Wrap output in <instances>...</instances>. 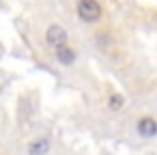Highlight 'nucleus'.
<instances>
[{
	"label": "nucleus",
	"instance_id": "obj_6",
	"mask_svg": "<svg viewBox=\"0 0 157 155\" xmlns=\"http://www.w3.org/2000/svg\"><path fill=\"white\" fill-rule=\"evenodd\" d=\"M123 106H125V97H123L121 93H112V95L108 97V108H110L112 112L123 110Z\"/></svg>",
	"mask_w": 157,
	"mask_h": 155
},
{
	"label": "nucleus",
	"instance_id": "obj_1",
	"mask_svg": "<svg viewBox=\"0 0 157 155\" xmlns=\"http://www.w3.org/2000/svg\"><path fill=\"white\" fill-rule=\"evenodd\" d=\"M75 11H78V17L86 24H95L103 15V9H101V5L97 0H78Z\"/></svg>",
	"mask_w": 157,
	"mask_h": 155
},
{
	"label": "nucleus",
	"instance_id": "obj_3",
	"mask_svg": "<svg viewBox=\"0 0 157 155\" xmlns=\"http://www.w3.org/2000/svg\"><path fill=\"white\" fill-rule=\"evenodd\" d=\"M136 127H138V134L142 138H155L157 136V118H153V116H140Z\"/></svg>",
	"mask_w": 157,
	"mask_h": 155
},
{
	"label": "nucleus",
	"instance_id": "obj_4",
	"mask_svg": "<svg viewBox=\"0 0 157 155\" xmlns=\"http://www.w3.org/2000/svg\"><path fill=\"white\" fill-rule=\"evenodd\" d=\"M50 149H52V144L48 138H37L28 144V155H48Z\"/></svg>",
	"mask_w": 157,
	"mask_h": 155
},
{
	"label": "nucleus",
	"instance_id": "obj_2",
	"mask_svg": "<svg viewBox=\"0 0 157 155\" xmlns=\"http://www.w3.org/2000/svg\"><path fill=\"white\" fill-rule=\"evenodd\" d=\"M45 41H48V45H50V48L58 50V48L67 45V41H69V35H67V30H65L63 26H58V24H52V26L45 30Z\"/></svg>",
	"mask_w": 157,
	"mask_h": 155
},
{
	"label": "nucleus",
	"instance_id": "obj_5",
	"mask_svg": "<svg viewBox=\"0 0 157 155\" xmlns=\"http://www.w3.org/2000/svg\"><path fill=\"white\" fill-rule=\"evenodd\" d=\"M54 54H56V60H58L60 65H71V63H75V50L69 48V45L58 48Z\"/></svg>",
	"mask_w": 157,
	"mask_h": 155
}]
</instances>
